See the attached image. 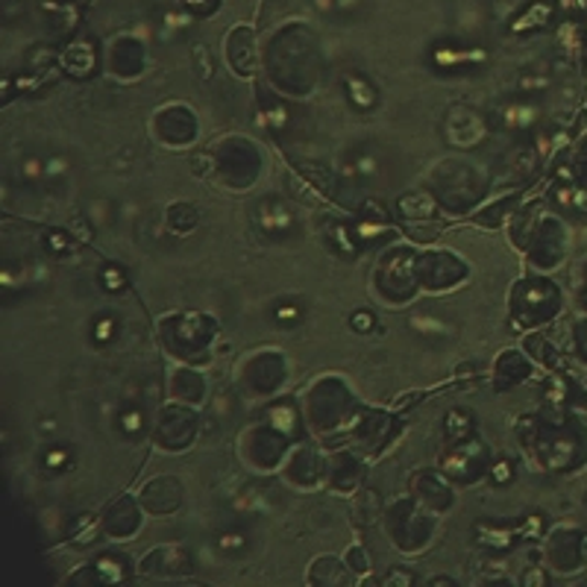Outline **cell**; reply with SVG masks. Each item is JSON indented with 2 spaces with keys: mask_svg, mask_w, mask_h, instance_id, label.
I'll use <instances>...</instances> for the list:
<instances>
[{
  "mask_svg": "<svg viewBox=\"0 0 587 587\" xmlns=\"http://www.w3.org/2000/svg\"><path fill=\"white\" fill-rule=\"evenodd\" d=\"M147 65V51L135 36H115L107 47V68L118 80H135L142 77Z\"/></svg>",
  "mask_w": 587,
  "mask_h": 587,
  "instance_id": "1",
  "label": "cell"
},
{
  "mask_svg": "<svg viewBox=\"0 0 587 587\" xmlns=\"http://www.w3.org/2000/svg\"><path fill=\"white\" fill-rule=\"evenodd\" d=\"M223 54H226V63L239 77H253L258 65V51H256V36L247 24H235V27L226 33V42H223Z\"/></svg>",
  "mask_w": 587,
  "mask_h": 587,
  "instance_id": "2",
  "label": "cell"
},
{
  "mask_svg": "<svg viewBox=\"0 0 587 587\" xmlns=\"http://www.w3.org/2000/svg\"><path fill=\"white\" fill-rule=\"evenodd\" d=\"M485 444H455L450 453H444V458H441V470L446 473V476H453V479H462V481H473L479 473H485V450H481Z\"/></svg>",
  "mask_w": 587,
  "mask_h": 587,
  "instance_id": "3",
  "label": "cell"
},
{
  "mask_svg": "<svg viewBox=\"0 0 587 587\" xmlns=\"http://www.w3.org/2000/svg\"><path fill=\"white\" fill-rule=\"evenodd\" d=\"M446 126H455V130H450V144H458V147H473L485 135L481 115L467 107L453 109L450 118H446Z\"/></svg>",
  "mask_w": 587,
  "mask_h": 587,
  "instance_id": "4",
  "label": "cell"
},
{
  "mask_svg": "<svg viewBox=\"0 0 587 587\" xmlns=\"http://www.w3.org/2000/svg\"><path fill=\"white\" fill-rule=\"evenodd\" d=\"M179 502H182V485L170 476L153 479L144 488V506L151 508L153 514H170L174 508H179Z\"/></svg>",
  "mask_w": 587,
  "mask_h": 587,
  "instance_id": "5",
  "label": "cell"
},
{
  "mask_svg": "<svg viewBox=\"0 0 587 587\" xmlns=\"http://www.w3.org/2000/svg\"><path fill=\"white\" fill-rule=\"evenodd\" d=\"M182 569H191V558L179 546H162L159 552H151L142 564V573L147 576H179Z\"/></svg>",
  "mask_w": 587,
  "mask_h": 587,
  "instance_id": "6",
  "label": "cell"
},
{
  "mask_svg": "<svg viewBox=\"0 0 587 587\" xmlns=\"http://www.w3.org/2000/svg\"><path fill=\"white\" fill-rule=\"evenodd\" d=\"M103 529H107L109 534L118 529V538L133 534L135 529H139V511H135L133 502H130V499H121V502H115V508H112L107 520H103Z\"/></svg>",
  "mask_w": 587,
  "mask_h": 587,
  "instance_id": "7",
  "label": "cell"
},
{
  "mask_svg": "<svg viewBox=\"0 0 587 587\" xmlns=\"http://www.w3.org/2000/svg\"><path fill=\"white\" fill-rule=\"evenodd\" d=\"M383 497L376 490H362L353 502V517H356L358 525H370L376 523V517H383Z\"/></svg>",
  "mask_w": 587,
  "mask_h": 587,
  "instance_id": "8",
  "label": "cell"
},
{
  "mask_svg": "<svg viewBox=\"0 0 587 587\" xmlns=\"http://www.w3.org/2000/svg\"><path fill=\"white\" fill-rule=\"evenodd\" d=\"M400 212L411 221H423V218H435V197L432 195H406L400 197Z\"/></svg>",
  "mask_w": 587,
  "mask_h": 587,
  "instance_id": "9",
  "label": "cell"
},
{
  "mask_svg": "<svg viewBox=\"0 0 587 587\" xmlns=\"http://www.w3.org/2000/svg\"><path fill=\"white\" fill-rule=\"evenodd\" d=\"M200 223V212L195 203H174L168 209V226L179 235H188Z\"/></svg>",
  "mask_w": 587,
  "mask_h": 587,
  "instance_id": "10",
  "label": "cell"
},
{
  "mask_svg": "<svg viewBox=\"0 0 587 587\" xmlns=\"http://www.w3.org/2000/svg\"><path fill=\"white\" fill-rule=\"evenodd\" d=\"M174 397L182 402H197L203 397V379L191 370H179L174 374Z\"/></svg>",
  "mask_w": 587,
  "mask_h": 587,
  "instance_id": "11",
  "label": "cell"
},
{
  "mask_svg": "<svg viewBox=\"0 0 587 587\" xmlns=\"http://www.w3.org/2000/svg\"><path fill=\"white\" fill-rule=\"evenodd\" d=\"M74 59H77V65H74V68H68L74 77H89L91 68L98 65V56H95V51H91L89 45L68 47V51L63 54V63H74Z\"/></svg>",
  "mask_w": 587,
  "mask_h": 587,
  "instance_id": "12",
  "label": "cell"
},
{
  "mask_svg": "<svg viewBox=\"0 0 587 587\" xmlns=\"http://www.w3.org/2000/svg\"><path fill=\"white\" fill-rule=\"evenodd\" d=\"M347 91L350 100L356 103L358 109H370L376 103V91L374 86L365 80V77H356V74H350L347 77Z\"/></svg>",
  "mask_w": 587,
  "mask_h": 587,
  "instance_id": "13",
  "label": "cell"
},
{
  "mask_svg": "<svg viewBox=\"0 0 587 587\" xmlns=\"http://www.w3.org/2000/svg\"><path fill=\"white\" fill-rule=\"evenodd\" d=\"M470 432H473V423L467 411H450V414H446V435H450V441L462 444L464 438L470 435Z\"/></svg>",
  "mask_w": 587,
  "mask_h": 587,
  "instance_id": "14",
  "label": "cell"
},
{
  "mask_svg": "<svg viewBox=\"0 0 587 587\" xmlns=\"http://www.w3.org/2000/svg\"><path fill=\"white\" fill-rule=\"evenodd\" d=\"M479 538V543H485L490 550H506L508 543H511V532L508 529H494V525H481Z\"/></svg>",
  "mask_w": 587,
  "mask_h": 587,
  "instance_id": "15",
  "label": "cell"
},
{
  "mask_svg": "<svg viewBox=\"0 0 587 587\" xmlns=\"http://www.w3.org/2000/svg\"><path fill=\"white\" fill-rule=\"evenodd\" d=\"M177 3L182 10L191 12V15H212L221 0H177Z\"/></svg>",
  "mask_w": 587,
  "mask_h": 587,
  "instance_id": "16",
  "label": "cell"
},
{
  "mask_svg": "<svg viewBox=\"0 0 587 587\" xmlns=\"http://www.w3.org/2000/svg\"><path fill=\"white\" fill-rule=\"evenodd\" d=\"M347 564L350 569H356V573H367V569H370V555H367L362 546H353V550L347 552Z\"/></svg>",
  "mask_w": 587,
  "mask_h": 587,
  "instance_id": "17",
  "label": "cell"
},
{
  "mask_svg": "<svg viewBox=\"0 0 587 587\" xmlns=\"http://www.w3.org/2000/svg\"><path fill=\"white\" fill-rule=\"evenodd\" d=\"M195 63L200 65L203 63V80H209L214 71V63H212V56H209V47L206 45H195Z\"/></svg>",
  "mask_w": 587,
  "mask_h": 587,
  "instance_id": "18",
  "label": "cell"
},
{
  "mask_svg": "<svg viewBox=\"0 0 587 587\" xmlns=\"http://www.w3.org/2000/svg\"><path fill=\"white\" fill-rule=\"evenodd\" d=\"M121 427H124V432H130V435H139L142 432V414L139 411H133V414H124L121 418Z\"/></svg>",
  "mask_w": 587,
  "mask_h": 587,
  "instance_id": "19",
  "label": "cell"
},
{
  "mask_svg": "<svg viewBox=\"0 0 587 587\" xmlns=\"http://www.w3.org/2000/svg\"><path fill=\"white\" fill-rule=\"evenodd\" d=\"M511 476H514V473H511V462H499L490 467V479L494 481H508Z\"/></svg>",
  "mask_w": 587,
  "mask_h": 587,
  "instance_id": "20",
  "label": "cell"
},
{
  "mask_svg": "<svg viewBox=\"0 0 587 587\" xmlns=\"http://www.w3.org/2000/svg\"><path fill=\"white\" fill-rule=\"evenodd\" d=\"M414 582V573L409 569H394L391 576H385V585H411Z\"/></svg>",
  "mask_w": 587,
  "mask_h": 587,
  "instance_id": "21",
  "label": "cell"
},
{
  "mask_svg": "<svg viewBox=\"0 0 587 587\" xmlns=\"http://www.w3.org/2000/svg\"><path fill=\"white\" fill-rule=\"evenodd\" d=\"M353 326H356V332H370V326H374V314L356 312L353 314Z\"/></svg>",
  "mask_w": 587,
  "mask_h": 587,
  "instance_id": "22",
  "label": "cell"
},
{
  "mask_svg": "<svg viewBox=\"0 0 587 587\" xmlns=\"http://www.w3.org/2000/svg\"><path fill=\"white\" fill-rule=\"evenodd\" d=\"M95 335H98V341H103V339H112V335H115V323L112 321H98V326H95Z\"/></svg>",
  "mask_w": 587,
  "mask_h": 587,
  "instance_id": "23",
  "label": "cell"
},
{
  "mask_svg": "<svg viewBox=\"0 0 587 587\" xmlns=\"http://www.w3.org/2000/svg\"><path fill=\"white\" fill-rule=\"evenodd\" d=\"M45 170L47 168L38 159H27V162H24V174H27V177H42Z\"/></svg>",
  "mask_w": 587,
  "mask_h": 587,
  "instance_id": "24",
  "label": "cell"
},
{
  "mask_svg": "<svg viewBox=\"0 0 587 587\" xmlns=\"http://www.w3.org/2000/svg\"><path fill=\"white\" fill-rule=\"evenodd\" d=\"M221 546H226V550H241V546H244V538H241V534H221Z\"/></svg>",
  "mask_w": 587,
  "mask_h": 587,
  "instance_id": "25",
  "label": "cell"
},
{
  "mask_svg": "<svg viewBox=\"0 0 587 587\" xmlns=\"http://www.w3.org/2000/svg\"><path fill=\"white\" fill-rule=\"evenodd\" d=\"M356 170H358V174H374V170H376L374 159H367V156H358V159H356Z\"/></svg>",
  "mask_w": 587,
  "mask_h": 587,
  "instance_id": "26",
  "label": "cell"
},
{
  "mask_svg": "<svg viewBox=\"0 0 587 587\" xmlns=\"http://www.w3.org/2000/svg\"><path fill=\"white\" fill-rule=\"evenodd\" d=\"M65 159H51V165H47V174H65Z\"/></svg>",
  "mask_w": 587,
  "mask_h": 587,
  "instance_id": "27",
  "label": "cell"
},
{
  "mask_svg": "<svg viewBox=\"0 0 587 587\" xmlns=\"http://www.w3.org/2000/svg\"><path fill=\"white\" fill-rule=\"evenodd\" d=\"M429 585H455V578L438 576V578H429Z\"/></svg>",
  "mask_w": 587,
  "mask_h": 587,
  "instance_id": "28",
  "label": "cell"
},
{
  "mask_svg": "<svg viewBox=\"0 0 587 587\" xmlns=\"http://www.w3.org/2000/svg\"><path fill=\"white\" fill-rule=\"evenodd\" d=\"M65 462V453H54L51 455V464H63Z\"/></svg>",
  "mask_w": 587,
  "mask_h": 587,
  "instance_id": "29",
  "label": "cell"
}]
</instances>
